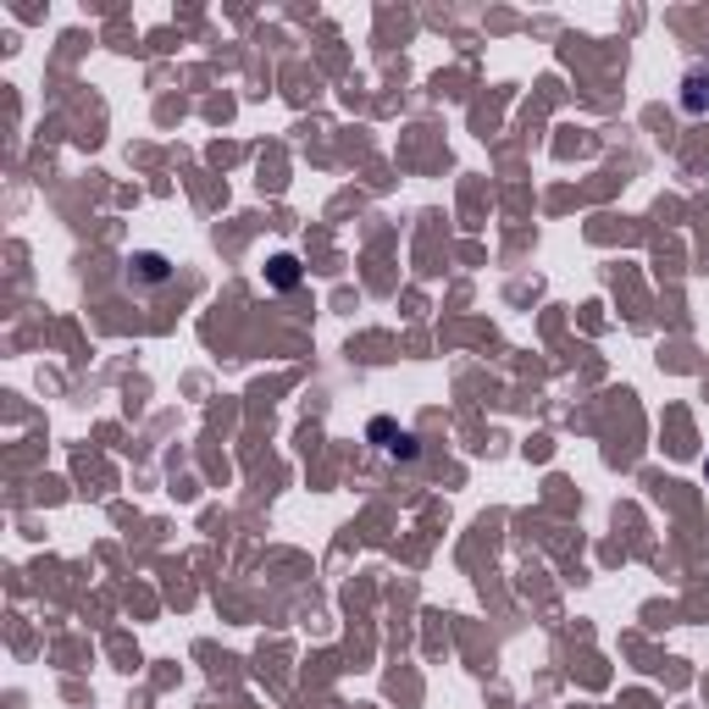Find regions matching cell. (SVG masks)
<instances>
[{
  "instance_id": "cell-3",
  "label": "cell",
  "mask_w": 709,
  "mask_h": 709,
  "mask_svg": "<svg viewBox=\"0 0 709 709\" xmlns=\"http://www.w3.org/2000/svg\"><path fill=\"white\" fill-rule=\"evenodd\" d=\"M682 111H688V117H709V72L705 67H693V72L682 78Z\"/></svg>"
},
{
  "instance_id": "cell-1",
  "label": "cell",
  "mask_w": 709,
  "mask_h": 709,
  "mask_svg": "<svg viewBox=\"0 0 709 709\" xmlns=\"http://www.w3.org/2000/svg\"><path fill=\"white\" fill-rule=\"evenodd\" d=\"M366 438H372L388 460H405V466H411V460H422V438H416V433H405V427H394L388 416H377V422L366 427Z\"/></svg>"
},
{
  "instance_id": "cell-5",
  "label": "cell",
  "mask_w": 709,
  "mask_h": 709,
  "mask_svg": "<svg viewBox=\"0 0 709 709\" xmlns=\"http://www.w3.org/2000/svg\"><path fill=\"white\" fill-rule=\"evenodd\" d=\"M705 477H709V460H705Z\"/></svg>"
},
{
  "instance_id": "cell-2",
  "label": "cell",
  "mask_w": 709,
  "mask_h": 709,
  "mask_svg": "<svg viewBox=\"0 0 709 709\" xmlns=\"http://www.w3.org/2000/svg\"><path fill=\"white\" fill-rule=\"evenodd\" d=\"M128 283L161 288V283H172V261H166L161 250H133V255H128Z\"/></svg>"
},
{
  "instance_id": "cell-4",
  "label": "cell",
  "mask_w": 709,
  "mask_h": 709,
  "mask_svg": "<svg viewBox=\"0 0 709 709\" xmlns=\"http://www.w3.org/2000/svg\"><path fill=\"white\" fill-rule=\"evenodd\" d=\"M266 288H283V294L300 288V261L294 255H272L266 261Z\"/></svg>"
}]
</instances>
